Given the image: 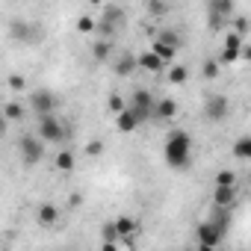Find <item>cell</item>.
<instances>
[{
  "label": "cell",
  "instance_id": "7a4b0ae2",
  "mask_svg": "<svg viewBox=\"0 0 251 251\" xmlns=\"http://www.w3.org/2000/svg\"><path fill=\"white\" fill-rule=\"evenodd\" d=\"M227 213H230V210H216L207 222H201V225L195 227L198 245H210V248H216V245L225 239L227 225H230V216H227Z\"/></svg>",
  "mask_w": 251,
  "mask_h": 251
},
{
  "label": "cell",
  "instance_id": "7c38bea8",
  "mask_svg": "<svg viewBox=\"0 0 251 251\" xmlns=\"http://www.w3.org/2000/svg\"><path fill=\"white\" fill-rule=\"evenodd\" d=\"M136 68H139V56H133V53H121L118 62H115V74L118 77H130Z\"/></svg>",
  "mask_w": 251,
  "mask_h": 251
},
{
  "label": "cell",
  "instance_id": "ba28073f",
  "mask_svg": "<svg viewBox=\"0 0 251 251\" xmlns=\"http://www.w3.org/2000/svg\"><path fill=\"white\" fill-rule=\"evenodd\" d=\"M242 48H245V42H242V36H236V33H230V36L225 39V50H222V56H219V62H222V65H233L236 59H242Z\"/></svg>",
  "mask_w": 251,
  "mask_h": 251
},
{
  "label": "cell",
  "instance_id": "5bb4252c",
  "mask_svg": "<svg viewBox=\"0 0 251 251\" xmlns=\"http://www.w3.org/2000/svg\"><path fill=\"white\" fill-rule=\"evenodd\" d=\"M175 115H177V103H175L172 98H163V100H157V106H154V118L172 121Z\"/></svg>",
  "mask_w": 251,
  "mask_h": 251
},
{
  "label": "cell",
  "instance_id": "6da1fadb",
  "mask_svg": "<svg viewBox=\"0 0 251 251\" xmlns=\"http://www.w3.org/2000/svg\"><path fill=\"white\" fill-rule=\"evenodd\" d=\"M163 157L172 169H186L189 160H192V136L186 130H172L166 136V145H163Z\"/></svg>",
  "mask_w": 251,
  "mask_h": 251
},
{
  "label": "cell",
  "instance_id": "603a6c76",
  "mask_svg": "<svg viewBox=\"0 0 251 251\" xmlns=\"http://www.w3.org/2000/svg\"><path fill=\"white\" fill-rule=\"evenodd\" d=\"M56 169H59V172H71V169H74V154H71L68 148L56 154Z\"/></svg>",
  "mask_w": 251,
  "mask_h": 251
},
{
  "label": "cell",
  "instance_id": "e575fe53",
  "mask_svg": "<svg viewBox=\"0 0 251 251\" xmlns=\"http://www.w3.org/2000/svg\"><path fill=\"white\" fill-rule=\"evenodd\" d=\"M100 251H118V245H115V242H103V248H100Z\"/></svg>",
  "mask_w": 251,
  "mask_h": 251
},
{
  "label": "cell",
  "instance_id": "83f0119b",
  "mask_svg": "<svg viewBox=\"0 0 251 251\" xmlns=\"http://www.w3.org/2000/svg\"><path fill=\"white\" fill-rule=\"evenodd\" d=\"M106 103H109V109H112L115 115H121L124 109H127V103H124V98H121V95H109V100H106Z\"/></svg>",
  "mask_w": 251,
  "mask_h": 251
},
{
  "label": "cell",
  "instance_id": "d6a6232c",
  "mask_svg": "<svg viewBox=\"0 0 251 251\" xmlns=\"http://www.w3.org/2000/svg\"><path fill=\"white\" fill-rule=\"evenodd\" d=\"M233 24H236V30H233V33H236V36H242V33H248V24H251V21H248V18H242V15H239V18H236V21H233Z\"/></svg>",
  "mask_w": 251,
  "mask_h": 251
},
{
  "label": "cell",
  "instance_id": "5b68a950",
  "mask_svg": "<svg viewBox=\"0 0 251 251\" xmlns=\"http://www.w3.org/2000/svg\"><path fill=\"white\" fill-rule=\"evenodd\" d=\"M36 136H39L42 142H62V139H65V127H62V121H59L56 115H45V118H39Z\"/></svg>",
  "mask_w": 251,
  "mask_h": 251
},
{
  "label": "cell",
  "instance_id": "9c48e42d",
  "mask_svg": "<svg viewBox=\"0 0 251 251\" xmlns=\"http://www.w3.org/2000/svg\"><path fill=\"white\" fill-rule=\"evenodd\" d=\"M239 198L236 186H213V207L216 210H233Z\"/></svg>",
  "mask_w": 251,
  "mask_h": 251
},
{
  "label": "cell",
  "instance_id": "d4e9b609",
  "mask_svg": "<svg viewBox=\"0 0 251 251\" xmlns=\"http://www.w3.org/2000/svg\"><path fill=\"white\" fill-rule=\"evenodd\" d=\"M77 30H80V33H98V21H95L92 15H80V18H77Z\"/></svg>",
  "mask_w": 251,
  "mask_h": 251
},
{
  "label": "cell",
  "instance_id": "30bf717a",
  "mask_svg": "<svg viewBox=\"0 0 251 251\" xmlns=\"http://www.w3.org/2000/svg\"><path fill=\"white\" fill-rule=\"evenodd\" d=\"M227 109H230V103H227L225 95H210L207 103H204V112H207L210 121H225L227 118Z\"/></svg>",
  "mask_w": 251,
  "mask_h": 251
},
{
  "label": "cell",
  "instance_id": "8fae6325",
  "mask_svg": "<svg viewBox=\"0 0 251 251\" xmlns=\"http://www.w3.org/2000/svg\"><path fill=\"white\" fill-rule=\"evenodd\" d=\"M115 230H118V236H121L124 242H133L139 225H136V219H130V216H118V219H115Z\"/></svg>",
  "mask_w": 251,
  "mask_h": 251
},
{
  "label": "cell",
  "instance_id": "ac0fdd59",
  "mask_svg": "<svg viewBox=\"0 0 251 251\" xmlns=\"http://www.w3.org/2000/svg\"><path fill=\"white\" fill-rule=\"evenodd\" d=\"M56 219H59V210H56L53 204H42V207H39V225H42V227L56 225Z\"/></svg>",
  "mask_w": 251,
  "mask_h": 251
},
{
  "label": "cell",
  "instance_id": "836d02e7",
  "mask_svg": "<svg viewBox=\"0 0 251 251\" xmlns=\"http://www.w3.org/2000/svg\"><path fill=\"white\" fill-rule=\"evenodd\" d=\"M148 12H151V15H166L169 6H166V3H148Z\"/></svg>",
  "mask_w": 251,
  "mask_h": 251
},
{
  "label": "cell",
  "instance_id": "484cf974",
  "mask_svg": "<svg viewBox=\"0 0 251 251\" xmlns=\"http://www.w3.org/2000/svg\"><path fill=\"white\" fill-rule=\"evenodd\" d=\"M219 59H204V68H201V77L204 80H213V77H219Z\"/></svg>",
  "mask_w": 251,
  "mask_h": 251
},
{
  "label": "cell",
  "instance_id": "f1b7e54d",
  "mask_svg": "<svg viewBox=\"0 0 251 251\" xmlns=\"http://www.w3.org/2000/svg\"><path fill=\"white\" fill-rule=\"evenodd\" d=\"M100 236H103V242H118L121 236H118V230H115V222H109V225H103V230H100Z\"/></svg>",
  "mask_w": 251,
  "mask_h": 251
},
{
  "label": "cell",
  "instance_id": "3957f363",
  "mask_svg": "<svg viewBox=\"0 0 251 251\" xmlns=\"http://www.w3.org/2000/svg\"><path fill=\"white\" fill-rule=\"evenodd\" d=\"M124 18H127V15H124L121 6H103V12H100V18H98V33H100V39H112L115 30H121Z\"/></svg>",
  "mask_w": 251,
  "mask_h": 251
},
{
  "label": "cell",
  "instance_id": "4316f807",
  "mask_svg": "<svg viewBox=\"0 0 251 251\" xmlns=\"http://www.w3.org/2000/svg\"><path fill=\"white\" fill-rule=\"evenodd\" d=\"M213 186H236V175H233L230 169H225V172L216 175V183H213Z\"/></svg>",
  "mask_w": 251,
  "mask_h": 251
},
{
  "label": "cell",
  "instance_id": "8d00e7d4",
  "mask_svg": "<svg viewBox=\"0 0 251 251\" xmlns=\"http://www.w3.org/2000/svg\"><path fill=\"white\" fill-rule=\"evenodd\" d=\"M198 251H216V248H210V245H198Z\"/></svg>",
  "mask_w": 251,
  "mask_h": 251
},
{
  "label": "cell",
  "instance_id": "1f68e13d",
  "mask_svg": "<svg viewBox=\"0 0 251 251\" xmlns=\"http://www.w3.org/2000/svg\"><path fill=\"white\" fill-rule=\"evenodd\" d=\"M24 86H27V83H24L21 74H12V77H9V89H12V92H24Z\"/></svg>",
  "mask_w": 251,
  "mask_h": 251
},
{
  "label": "cell",
  "instance_id": "f546056e",
  "mask_svg": "<svg viewBox=\"0 0 251 251\" xmlns=\"http://www.w3.org/2000/svg\"><path fill=\"white\" fill-rule=\"evenodd\" d=\"M9 30H12V36H15V39H24V42L30 39V27H27V24L21 27V21H15V24H9Z\"/></svg>",
  "mask_w": 251,
  "mask_h": 251
},
{
  "label": "cell",
  "instance_id": "277c9868",
  "mask_svg": "<svg viewBox=\"0 0 251 251\" xmlns=\"http://www.w3.org/2000/svg\"><path fill=\"white\" fill-rule=\"evenodd\" d=\"M18 154H21V163H24L27 169H33V166L42 163V157H45V142H42L39 136L27 133V136H21V142H18Z\"/></svg>",
  "mask_w": 251,
  "mask_h": 251
},
{
  "label": "cell",
  "instance_id": "4fadbf2b",
  "mask_svg": "<svg viewBox=\"0 0 251 251\" xmlns=\"http://www.w3.org/2000/svg\"><path fill=\"white\" fill-rule=\"evenodd\" d=\"M115 127H118V133H133V130L139 127V121H136V115L130 112V106L124 109L121 115H115Z\"/></svg>",
  "mask_w": 251,
  "mask_h": 251
},
{
  "label": "cell",
  "instance_id": "d590c367",
  "mask_svg": "<svg viewBox=\"0 0 251 251\" xmlns=\"http://www.w3.org/2000/svg\"><path fill=\"white\" fill-rule=\"evenodd\" d=\"M242 59H248V62H251V45H245V48H242Z\"/></svg>",
  "mask_w": 251,
  "mask_h": 251
},
{
  "label": "cell",
  "instance_id": "9a60e30c",
  "mask_svg": "<svg viewBox=\"0 0 251 251\" xmlns=\"http://www.w3.org/2000/svg\"><path fill=\"white\" fill-rule=\"evenodd\" d=\"M109 53H112V39H95V45H92V56H95V62H106Z\"/></svg>",
  "mask_w": 251,
  "mask_h": 251
},
{
  "label": "cell",
  "instance_id": "4dcf8cb0",
  "mask_svg": "<svg viewBox=\"0 0 251 251\" xmlns=\"http://www.w3.org/2000/svg\"><path fill=\"white\" fill-rule=\"evenodd\" d=\"M86 154H89V157H100V154H103V142H100V139L89 142V145H86Z\"/></svg>",
  "mask_w": 251,
  "mask_h": 251
},
{
  "label": "cell",
  "instance_id": "ffe728a7",
  "mask_svg": "<svg viewBox=\"0 0 251 251\" xmlns=\"http://www.w3.org/2000/svg\"><path fill=\"white\" fill-rule=\"evenodd\" d=\"M186 80H189V68H186V65H172V68H169V83L183 86Z\"/></svg>",
  "mask_w": 251,
  "mask_h": 251
},
{
  "label": "cell",
  "instance_id": "44dd1931",
  "mask_svg": "<svg viewBox=\"0 0 251 251\" xmlns=\"http://www.w3.org/2000/svg\"><path fill=\"white\" fill-rule=\"evenodd\" d=\"M207 12H210V15H216V18H225V15H230V12H233V3H227V0H216V3H210V6H207Z\"/></svg>",
  "mask_w": 251,
  "mask_h": 251
},
{
  "label": "cell",
  "instance_id": "7402d4cb",
  "mask_svg": "<svg viewBox=\"0 0 251 251\" xmlns=\"http://www.w3.org/2000/svg\"><path fill=\"white\" fill-rule=\"evenodd\" d=\"M3 115H6V121H21V118H24V106L15 103V100H9V103L3 106Z\"/></svg>",
  "mask_w": 251,
  "mask_h": 251
},
{
  "label": "cell",
  "instance_id": "52a82bcc",
  "mask_svg": "<svg viewBox=\"0 0 251 251\" xmlns=\"http://www.w3.org/2000/svg\"><path fill=\"white\" fill-rule=\"evenodd\" d=\"M30 106H33V112H36L39 118H45V115H53L56 100H53V95H50L48 89H36V92L30 95Z\"/></svg>",
  "mask_w": 251,
  "mask_h": 251
},
{
  "label": "cell",
  "instance_id": "e0dca14e",
  "mask_svg": "<svg viewBox=\"0 0 251 251\" xmlns=\"http://www.w3.org/2000/svg\"><path fill=\"white\" fill-rule=\"evenodd\" d=\"M230 154L236 160H251V136H239L233 145H230Z\"/></svg>",
  "mask_w": 251,
  "mask_h": 251
},
{
  "label": "cell",
  "instance_id": "2e32d148",
  "mask_svg": "<svg viewBox=\"0 0 251 251\" xmlns=\"http://www.w3.org/2000/svg\"><path fill=\"white\" fill-rule=\"evenodd\" d=\"M139 68H142V71H163V68H166V62H163L154 50H145V53L139 56Z\"/></svg>",
  "mask_w": 251,
  "mask_h": 251
},
{
  "label": "cell",
  "instance_id": "cb8c5ba5",
  "mask_svg": "<svg viewBox=\"0 0 251 251\" xmlns=\"http://www.w3.org/2000/svg\"><path fill=\"white\" fill-rule=\"evenodd\" d=\"M151 50H154V53H157V56H160V59H163L166 65H169V62L175 59V53H177V50H172V48H166V45H160L157 39H154V45H151Z\"/></svg>",
  "mask_w": 251,
  "mask_h": 251
},
{
  "label": "cell",
  "instance_id": "8992f818",
  "mask_svg": "<svg viewBox=\"0 0 251 251\" xmlns=\"http://www.w3.org/2000/svg\"><path fill=\"white\" fill-rule=\"evenodd\" d=\"M154 98H151V92H145V89H136L133 92V100H130V112L136 115V121L142 124V121H148V118H154Z\"/></svg>",
  "mask_w": 251,
  "mask_h": 251
},
{
  "label": "cell",
  "instance_id": "d6986e66",
  "mask_svg": "<svg viewBox=\"0 0 251 251\" xmlns=\"http://www.w3.org/2000/svg\"><path fill=\"white\" fill-rule=\"evenodd\" d=\"M157 42H160V45H166V48H172V50H177V48H180V36H177L175 30H169V27H163V30H160Z\"/></svg>",
  "mask_w": 251,
  "mask_h": 251
}]
</instances>
